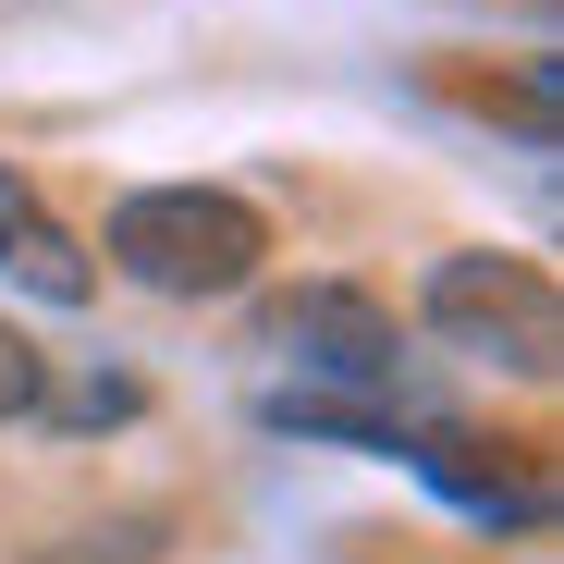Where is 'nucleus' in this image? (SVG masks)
Wrapping results in <instances>:
<instances>
[{"instance_id":"nucleus-1","label":"nucleus","mask_w":564,"mask_h":564,"mask_svg":"<svg viewBox=\"0 0 564 564\" xmlns=\"http://www.w3.org/2000/svg\"><path fill=\"white\" fill-rule=\"evenodd\" d=\"M99 246H111L123 282H148V295H172V307L246 295V282L270 270V221L246 197H221V184H135Z\"/></svg>"},{"instance_id":"nucleus-2","label":"nucleus","mask_w":564,"mask_h":564,"mask_svg":"<svg viewBox=\"0 0 564 564\" xmlns=\"http://www.w3.org/2000/svg\"><path fill=\"white\" fill-rule=\"evenodd\" d=\"M430 332L454 344V356H491V368H528V381H540V368H552V344H564V307H552V270L540 258H442L430 270Z\"/></svg>"},{"instance_id":"nucleus-3","label":"nucleus","mask_w":564,"mask_h":564,"mask_svg":"<svg viewBox=\"0 0 564 564\" xmlns=\"http://www.w3.org/2000/svg\"><path fill=\"white\" fill-rule=\"evenodd\" d=\"M258 344H282L307 368V393H393L405 368V332L381 295H356V282H295V295H270Z\"/></svg>"},{"instance_id":"nucleus-4","label":"nucleus","mask_w":564,"mask_h":564,"mask_svg":"<svg viewBox=\"0 0 564 564\" xmlns=\"http://www.w3.org/2000/svg\"><path fill=\"white\" fill-rule=\"evenodd\" d=\"M0 282H25L37 307H86V295H99V258H86L50 209H25L13 234H0Z\"/></svg>"},{"instance_id":"nucleus-5","label":"nucleus","mask_w":564,"mask_h":564,"mask_svg":"<svg viewBox=\"0 0 564 564\" xmlns=\"http://www.w3.org/2000/svg\"><path fill=\"white\" fill-rule=\"evenodd\" d=\"M270 430H295V442H356V454H405V430L368 405V393H270L258 405Z\"/></svg>"},{"instance_id":"nucleus-6","label":"nucleus","mask_w":564,"mask_h":564,"mask_svg":"<svg viewBox=\"0 0 564 564\" xmlns=\"http://www.w3.org/2000/svg\"><path fill=\"white\" fill-rule=\"evenodd\" d=\"M62 430H111V417H135L148 405V381H135V368H86V381H62V393H37Z\"/></svg>"},{"instance_id":"nucleus-7","label":"nucleus","mask_w":564,"mask_h":564,"mask_svg":"<svg viewBox=\"0 0 564 564\" xmlns=\"http://www.w3.org/2000/svg\"><path fill=\"white\" fill-rule=\"evenodd\" d=\"M37 393H50V356H37L13 319H0V430H13V417H37Z\"/></svg>"},{"instance_id":"nucleus-8","label":"nucleus","mask_w":564,"mask_h":564,"mask_svg":"<svg viewBox=\"0 0 564 564\" xmlns=\"http://www.w3.org/2000/svg\"><path fill=\"white\" fill-rule=\"evenodd\" d=\"M25 209H37V197H25V172H13V160H0V234H13Z\"/></svg>"}]
</instances>
